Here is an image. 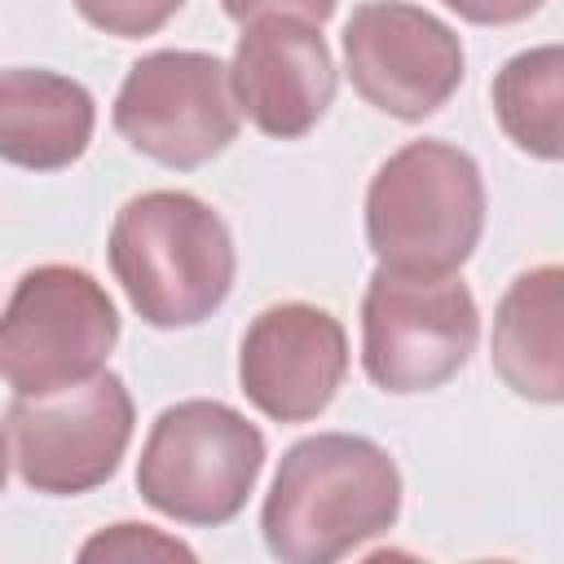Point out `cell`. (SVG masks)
<instances>
[{
  "label": "cell",
  "instance_id": "obj_10",
  "mask_svg": "<svg viewBox=\"0 0 564 564\" xmlns=\"http://www.w3.org/2000/svg\"><path fill=\"white\" fill-rule=\"evenodd\" d=\"M348 375V335L335 313L286 300L251 317L238 348L242 397L273 423L317 419Z\"/></svg>",
  "mask_w": 564,
  "mask_h": 564
},
{
  "label": "cell",
  "instance_id": "obj_5",
  "mask_svg": "<svg viewBox=\"0 0 564 564\" xmlns=\"http://www.w3.org/2000/svg\"><path fill=\"white\" fill-rule=\"evenodd\" d=\"M119 308L75 264H35L18 278L0 322V366L13 397H48L106 370Z\"/></svg>",
  "mask_w": 564,
  "mask_h": 564
},
{
  "label": "cell",
  "instance_id": "obj_2",
  "mask_svg": "<svg viewBox=\"0 0 564 564\" xmlns=\"http://www.w3.org/2000/svg\"><path fill=\"white\" fill-rule=\"evenodd\" d=\"M110 273L154 330L207 322L234 291V238L212 203L185 189H145L115 212Z\"/></svg>",
  "mask_w": 564,
  "mask_h": 564
},
{
  "label": "cell",
  "instance_id": "obj_15",
  "mask_svg": "<svg viewBox=\"0 0 564 564\" xmlns=\"http://www.w3.org/2000/svg\"><path fill=\"white\" fill-rule=\"evenodd\" d=\"M79 560L88 564V560H119V564H150V560H185V564H194L198 555L181 542V538H167L163 529H150V524H132V520H123V524H110V529H101V533H93L84 546H79Z\"/></svg>",
  "mask_w": 564,
  "mask_h": 564
},
{
  "label": "cell",
  "instance_id": "obj_4",
  "mask_svg": "<svg viewBox=\"0 0 564 564\" xmlns=\"http://www.w3.org/2000/svg\"><path fill=\"white\" fill-rule=\"evenodd\" d=\"M264 467V432L225 401H176L167 405L137 458L141 498L176 520L216 529L229 524Z\"/></svg>",
  "mask_w": 564,
  "mask_h": 564
},
{
  "label": "cell",
  "instance_id": "obj_12",
  "mask_svg": "<svg viewBox=\"0 0 564 564\" xmlns=\"http://www.w3.org/2000/svg\"><path fill=\"white\" fill-rule=\"evenodd\" d=\"M498 379L538 405H564V264L524 269L494 308Z\"/></svg>",
  "mask_w": 564,
  "mask_h": 564
},
{
  "label": "cell",
  "instance_id": "obj_18",
  "mask_svg": "<svg viewBox=\"0 0 564 564\" xmlns=\"http://www.w3.org/2000/svg\"><path fill=\"white\" fill-rule=\"evenodd\" d=\"M441 4L476 26H511L542 9V0H441Z\"/></svg>",
  "mask_w": 564,
  "mask_h": 564
},
{
  "label": "cell",
  "instance_id": "obj_16",
  "mask_svg": "<svg viewBox=\"0 0 564 564\" xmlns=\"http://www.w3.org/2000/svg\"><path fill=\"white\" fill-rule=\"evenodd\" d=\"M185 0H75L79 18L106 35L119 40H141L154 35L159 26H167L181 13Z\"/></svg>",
  "mask_w": 564,
  "mask_h": 564
},
{
  "label": "cell",
  "instance_id": "obj_7",
  "mask_svg": "<svg viewBox=\"0 0 564 564\" xmlns=\"http://www.w3.org/2000/svg\"><path fill=\"white\" fill-rule=\"evenodd\" d=\"M132 419V392L115 370L48 397H13L4 414L9 467L35 494H88L106 485L128 454Z\"/></svg>",
  "mask_w": 564,
  "mask_h": 564
},
{
  "label": "cell",
  "instance_id": "obj_14",
  "mask_svg": "<svg viewBox=\"0 0 564 564\" xmlns=\"http://www.w3.org/2000/svg\"><path fill=\"white\" fill-rule=\"evenodd\" d=\"M489 97L516 150L564 163V44H538L507 57Z\"/></svg>",
  "mask_w": 564,
  "mask_h": 564
},
{
  "label": "cell",
  "instance_id": "obj_3",
  "mask_svg": "<svg viewBox=\"0 0 564 564\" xmlns=\"http://www.w3.org/2000/svg\"><path fill=\"white\" fill-rule=\"evenodd\" d=\"M485 234V181L467 150L410 141L379 163L366 189V242L379 269L458 273Z\"/></svg>",
  "mask_w": 564,
  "mask_h": 564
},
{
  "label": "cell",
  "instance_id": "obj_6",
  "mask_svg": "<svg viewBox=\"0 0 564 564\" xmlns=\"http://www.w3.org/2000/svg\"><path fill=\"white\" fill-rule=\"evenodd\" d=\"M480 339V313L454 273L375 269L361 295V366L392 397L449 383Z\"/></svg>",
  "mask_w": 564,
  "mask_h": 564
},
{
  "label": "cell",
  "instance_id": "obj_8",
  "mask_svg": "<svg viewBox=\"0 0 564 564\" xmlns=\"http://www.w3.org/2000/svg\"><path fill=\"white\" fill-rule=\"evenodd\" d=\"M115 132L145 159L189 172L238 137L234 75L220 57L194 48H159L132 62L115 97Z\"/></svg>",
  "mask_w": 564,
  "mask_h": 564
},
{
  "label": "cell",
  "instance_id": "obj_1",
  "mask_svg": "<svg viewBox=\"0 0 564 564\" xmlns=\"http://www.w3.org/2000/svg\"><path fill=\"white\" fill-rule=\"evenodd\" d=\"M401 516V471L383 445L348 432L295 441L264 494L260 529L286 564H330L388 533Z\"/></svg>",
  "mask_w": 564,
  "mask_h": 564
},
{
  "label": "cell",
  "instance_id": "obj_13",
  "mask_svg": "<svg viewBox=\"0 0 564 564\" xmlns=\"http://www.w3.org/2000/svg\"><path fill=\"white\" fill-rule=\"evenodd\" d=\"M97 106L79 79L40 66H9L0 75V154L13 167L62 172L93 141Z\"/></svg>",
  "mask_w": 564,
  "mask_h": 564
},
{
  "label": "cell",
  "instance_id": "obj_9",
  "mask_svg": "<svg viewBox=\"0 0 564 564\" xmlns=\"http://www.w3.org/2000/svg\"><path fill=\"white\" fill-rule=\"evenodd\" d=\"M344 70L361 101L392 119L436 115L463 84L454 26L405 0H366L344 22Z\"/></svg>",
  "mask_w": 564,
  "mask_h": 564
},
{
  "label": "cell",
  "instance_id": "obj_17",
  "mask_svg": "<svg viewBox=\"0 0 564 564\" xmlns=\"http://www.w3.org/2000/svg\"><path fill=\"white\" fill-rule=\"evenodd\" d=\"M339 0H220V9L234 18V22H256L264 13H286V18H304V22H326L335 13Z\"/></svg>",
  "mask_w": 564,
  "mask_h": 564
},
{
  "label": "cell",
  "instance_id": "obj_11",
  "mask_svg": "<svg viewBox=\"0 0 564 564\" xmlns=\"http://www.w3.org/2000/svg\"><path fill=\"white\" fill-rule=\"evenodd\" d=\"M234 97L238 110L273 141L313 132L335 101V62L317 22L264 13L242 26L234 44Z\"/></svg>",
  "mask_w": 564,
  "mask_h": 564
}]
</instances>
